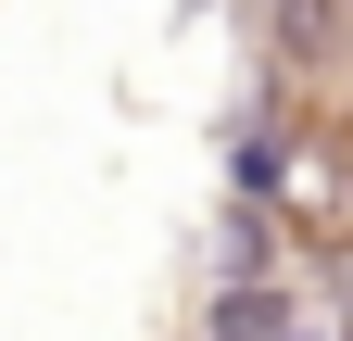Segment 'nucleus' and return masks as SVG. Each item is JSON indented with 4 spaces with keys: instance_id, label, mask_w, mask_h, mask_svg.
Segmentation results:
<instances>
[{
    "instance_id": "2",
    "label": "nucleus",
    "mask_w": 353,
    "mask_h": 341,
    "mask_svg": "<svg viewBox=\"0 0 353 341\" xmlns=\"http://www.w3.org/2000/svg\"><path fill=\"white\" fill-rule=\"evenodd\" d=\"M214 341H290V304L278 291H228L214 304Z\"/></svg>"
},
{
    "instance_id": "1",
    "label": "nucleus",
    "mask_w": 353,
    "mask_h": 341,
    "mask_svg": "<svg viewBox=\"0 0 353 341\" xmlns=\"http://www.w3.org/2000/svg\"><path fill=\"white\" fill-rule=\"evenodd\" d=\"M278 202H290V228L316 240V253L341 240V190H328V152H303V164H278Z\"/></svg>"
}]
</instances>
